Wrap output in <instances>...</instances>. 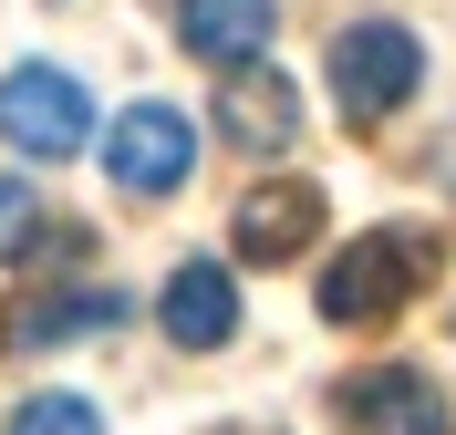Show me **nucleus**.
<instances>
[{
	"label": "nucleus",
	"instance_id": "obj_1",
	"mask_svg": "<svg viewBox=\"0 0 456 435\" xmlns=\"http://www.w3.org/2000/svg\"><path fill=\"white\" fill-rule=\"evenodd\" d=\"M436 229H415V218H395V229H363L353 249H332V270H322V321H395L415 290L436 280Z\"/></svg>",
	"mask_w": 456,
	"mask_h": 435
},
{
	"label": "nucleus",
	"instance_id": "obj_2",
	"mask_svg": "<svg viewBox=\"0 0 456 435\" xmlns=\"http://www.w3.org/2000/svg\"><path fill=\"white\" fill-rule=\"evenodd\" d=\"M0 135H11V156H31V166H62V156L94 145V104H84L73 73H53V62H11V84H0Z\"/></svg>",
	"mask_w": 456,
	"mask_h": 435
},
{
	"label": "nucleus",
	"instance_id": "obj_3",
	"mask_svg": "<svg viewBox=\"0 0 456 435\" xmlns=\"http://www.w3.org/2000/svg\"><path fill=\"white\" fill-rule=\"evenodd\" d=\"M415 84H426V52H415V31H404V21H353V31L332 42V93H342V115H353V125H384Z\"/></svg>",
	"mask_w": 456,
	"mask_h": 435
},
{
	"label": "nucleus",
	"instance_id": "obj_4",
	"mask_svg": "<svg viewBox=\"0 0 456 435\" xmlns=\"http://www.w3.org/2000/svg\"><path fill=\"white\" fill-rule=\"evenodd\" d=\"M187 166H198V125L176 104H125L104 125V176L125 197H167V187H187Z\"/></svg>",
	"mask_w": 456,
	"mask_h": 435
},
{
	"label": "nucleus",
	"instance_id": "obj_5",
	"mask_svg": "<svg viewBox=\"0 0 456 435\" xmlns=\"http://www.w3.org/2000/svg\"><path fill=\"white\" fill-rule=\"evenodd\" d=\"M332 405H342V425H353V435H456L446 394H436L415 363H373V374L342 383Z\"/></svg>",
	"mask_w": 456,
	"mask_h": 435
},
{
	"label": "nucleus",
	"instance_id": "obj_6",
	"mask_svg": "<svg viewBox=\"0 0 456 435\" xmlns=\"http://www.w3.org/2000/svg\"><path fill=\"white\" fill-rule=\"evenodd\" d=\"M228 238H239V260H301V249L322 238V187H312V176L249 187L239 218H228Z\"/></svg>",
	"mask_w": 456,
	"mask_h": 435
},
{
	"label": "nucleus",
	"instance_id": "obj_7",
	"mask_svg": "<svg viewBox=\"0 0 456 435\" xmlns=\"http://www.w3.org/2000/svg\"><path fill=\"white\" fill-rule=\"evenodd\" d=\"M270 31H281V0H176V42H187L198 62H218V73L259 62Z\"/></svg>",
	"mask_w": 456,
	"mask_h": 435
},
{
	"label": "nucleus",
	"instance_id": "obj_8",
	"mask_svg": "<svg viewBox=\"0 0 456 435\" xmlns=\"http://www.w3.org/2000/svg\"><path fill=\"white\" fill-rule=\"evenodd\" d=\"M218 115H228V145H249V156H281L290 135H301V84L290 73H259V62H239L218 93Z\"/></svg>",
	"mask_w": 456,
	"mask_h": 435
},
{
	"label": "nucleus",
	"instance_id": "obj_9",
	"mask_svg": "<svg viewBox=\"0 0 456 435\" xmlns=\"http://www.w3.org/2000/svg\"><path fill=\"white\" fill-rule=\"evenodd\" d=\"M156 321H167V342H187V352H218L228 332H239V290H228V270H218V260H187V270H167V301H156Z\"/></svg>",
	"mask_w": 456,
	"mask_h": 435
},
{
	"label": "nucleus",
	"instance_id": "obj_10",
	"mask_svg": "<svg viewBox=\"0 0 456 435\" xmlns=\"http://www.w3.org/2000/svg\"><path fill=\"white\" fill-rule=\"evenodd\" d=\"M114 321H125V290L94 280V290H73V301H42L21 332H31V342H62V332H114Z\"/></svg>",
	"mask_w": 456,
	"mask_h": 435
},
{
	"label": "nucleus",
	"instance_id": "obj_11",
	"mask_svg": "<svg viewBox=\"0 0 456 435\" xmlns=\"http://www.w3.org/2000/svg\"><path fill=\"white\" fill-rule=\"evenodd\" d=\"M11 435H104V415H94L84 394H31V405L11 415Z\"/></svg>",
	"mask_w": 456,
	"mask_h": 435
},
{
	"label": "nucleus",
	"instance_id": "obj_12",
	"mask_svg": "<svg viewBox=\"0 0 456 435\" xmlns=\"http://www.w3.org/2000/svg\"><path fill=\"white\" fill-rule=\"evenodd\" d=\"M31 238H42V197H31L21 176H0V260H21Z\"/></svg>",
	"mask_w": 456,
	"mask_h": 435
},
{
	"label": "nucleus",
	"instance_id": "obj_13",
	"mask_svg": "<svg viewBox=\"0 0 456 435\" xmlns=\"http://www.w3.org/2000/svg\"><path fill=\"white\" fill-rule=\"evenodd\" d=\"M436 176H446V187H456V135H436Z\"/></svg>",
	"mask_w": 456,
	"mask_h": 435
},
{
	"label": "nucleus",
	"instance_id": "obj_14",
	"mask_svg": "<svg viewBox=\"0 0 456 435\" xmlns=\"http://www.w3.org/2000/svg\"><path fill=\"white\" fill-rule=\"evenodd\" d=\"M218 435H281V425H218Z\"/></svg>",
	"mask_w": 456,
	"mask_h": 435
}]
</instances>
